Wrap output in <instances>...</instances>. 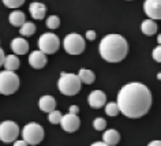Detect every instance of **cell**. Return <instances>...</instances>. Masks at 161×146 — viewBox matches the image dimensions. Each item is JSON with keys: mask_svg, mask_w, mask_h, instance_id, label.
<instances>
[{"mask_svg": "<svg viewBox=\"0 0 161 146\" xmlns=\"http://www.w3.org/2000/svg\"><path fill=\"white\" fill-rule=\"evenodd\" d=\"M116 105L124 116L138 119L146 115L152 107V92L143 83H127L119 90Z\"/></svg>", "mask_w": 161, "mask_h": 146, "instance_id": "6da1fadb", "label": "cell"}, {"mask_svg": "<svg viewBox=\"0 0 161 146\" xmlns=\"http://www.w3.org/2000/svg\"><path fill=\"white\" fill-rule=\"evenodd\" d=\"M98 49L105 62L119 63L128 53V42L120 34H108L101 40Z\"/></svg>", "mask_w": 161, "mask_h": 146, "instance_id": "7a4b0ae2", "label": "cell"}, {"mask_svg": "<svg viewBox=\"0 0 161 146\" xmlns=\"http://www.w3.org/2000/svg\"><path fill=\"white\" fill-rule=\"evenodd\" d=\"M80 81L75 74L62 72L58 81V87L62 94L64 96H75L80 90Z\"/></svg>", "mask_w": 161, "mask_h": 146, "instance_id": "3957f363", "label": "cell"}, {"mask_svg": "<svg viewBox=\"0 0 161 146\" xmlns=\"http://www.w3.org/2000/svg\"><path fill=\"white\" fill-rule=\"evenodd\" d=\"M19 89V78L13 71H0V94L10 96Z\"/></svg>", "mask_w": 161, "mask_h": 146, "instance_id": "277c9868", "label": "cell"}, {"mask_svg": "<svg viewBox=\"0 0 161 146\" xmlns=\"http://www.w3.org/2000/svg\"><path fill=\"white\" fill-rule=\"evenodd\" d=\"M22 137L27 145L36 146L38 143H41L44 139V128L42 126H40L37 123H29L26 124L22 130Z\"/></svg>", "mask_w": 161, "mask_h": 146, "instance_id": "5b68a950", "label": "cell"}, {"mask_svg": "<svg viewBox=\"0 0 161 146\" xmlns=\"http://www.w3.org/2000/svg\"><path fill=\"white\" fill-rule=\"evenodd\" d=\"M63 47L68 55H80L85 51L86 44L80 34L71 33V34L66 36V38H64V41H63Z\"/></svg>", "mask_w": 161, "mask_h": 146, "instance_id": "8992f818", "label": "cell"}, {"mask_svg": "<svg viewBox=\"0 0 161 146\" xmlns=\"http://www.w3.org/2000/svg\"><path fill=\"white\" fill-rule=\"evenodd\" d=\"M38 48L44 55H52L60 48V40L53 33H45L38 38Z\"/></svg>", "mask_w": 161, "mask_h": 146, "instance_id": "52a82bcc", "label": "cell"}, {"mask_svg": "<svg viewBox=\"0 0 161 146\" xmlns=\"http://www.w3.org/2000/svg\"><path fill=\"white\" fill-rule=\"evenodd\" d=\"M19 135V127L15 121L6 120L0 123V141L4 143L15 142Z\"/></svg>", "mask_w": 161, "mask_h": 146, "instance_id": "ba28073f", "label": "cell"}, {"mask_svg": "<svg viewBox=\"0 0 161 146\" xmlns=\"http://www.w3.org/2000/svg\"><path fill=\"white\" fill-rule=\"evenodd\" d=\"M143 10L152 21L161 19V0H145Z\"/></svg>", "mask_w": 161, "mask_h": 146, "instance_id": "9c48e42d", "label": "cell"}, {"mask_svg": "<svg viewBox=\"0 0 161 146\" xmlns=\"http://www.w3.org/2000/svg\"><path fill=\"white\" fill-rule=\"evenodd\" d=\"M62 124V128L64 131L67 132H75L76 130L79 128L80 126V120L79 117L76 115H71V113H67V115L62 116V119H60V123Z\"/></svg>", "mask_w": 161, "mask_h": 146, "instance_id": "30bf717a", "label": "cell"}, {"mask_svg": "<svg viewBox=\"0 0 161 146\" xmlns=\"http://www.w3.org/2000/svg\"><path fill=\"white\" fill-rule=\"evenodd\" d=\"M87 101H89V105L92 108H103L107 103V96L105 93L101 92V90H93L87 97Z\"/></svg>", "mask_w": 161, "mask_h": 146, "instance_id": "8fae6325", "label": "cell"}, {"mask_svg": "<svg viewBox=\"0 0 161 146\" xmlns=\"http://www.w3.org/2000/svg\"><path fill=\"white\" fill-rule=\"evenodd\" d=\"M29 64L36 70H41L47 64V55H44L41 51H33L29 55Z\"/></svg>", "mask_w": 161, "mask_h": 146, "instance_id": "7c38bea8", "label": "cell"}, {"mask_svg": "<svg viewBox=\"0 0 161 146\" xmlns=\"http://www.w3.org/2000/svg\"><path fill=\"white\" fill-rule=\"evenodd\" d=\"M11 49L17 55H25L29 51V42L25 38H14L11 41Z\"/></svg>", "mask_w": 161, "mask_h": 146, "instance_id": "4fadbf2b", "label": "cell"}, {"mask_svg": "<svg viewBox=\"0 0 161 146\" xmlns=\"http://www.w3.org/2000/svg\"><path fill=\"white\" fill-rule=\"evenodd\" d=\"M38 107L42 112L49 113L52 111H55L56 108V100L52 96H42L38 101Z\"/></svg>", "mask_w": 161, "mask_h": 146, "instance_id": "5bb4252c", "label": "cell"}, {"mask_svg": "<svg viewBox=\"0 0 161 146\" xmlns=\"http://www.w3.org/2000/svg\"><path fill=\"white\" fill-rule=\"evenodd\" d=\"M29 10H30V15H31V17H33L34 19H37V21L45 18L47 7H45V4H42V3H38V2L31 3Z\"/></svg>", "mask_w": 161, "mask_h": 146, "instance_id": "9a60e30c", "label": "cell"}, {"mask_svg": "<svg viewBox=\"0 0 161 146\" xmlns=\"http://www.w3.org/2000/svg\"><path fill=\"white\" fill-rule=\"evenodd\" d=\"M103 142L108 146H115L120 142V134L116 130H107L103 134Z\"/></svg>", "mask_w": 161, "mask_h": 146, "instance_id": "2e32d148", "label": "cell"}, {"mask_svg": "<svg viewBox=\"0 0 161 146\" xmlns=\"http://www.w3.org/2000/svg\"><path fill=\"white\" fill-rule=\"evenodd\" d=\"M3 66H4L6 71L15 72V70H18L19 66H21V62H19L18 56L8 55V56H6V58H4V63H3Z\"/></svg>", "mask_w": 161, "mask_h": 146, "instance_id": "e0dca14e", "label": "cell"}, {"mask_svg": "<svg viewBox=\"0 0 161 146\" xmlns=\"http://www.w3.org/2000/svg\"><path fill=\"white\" fill-rule=\"evenodd\" d=\"M76 76L79 78L80 83H85V85H92L94 82V79H96L94 72L92 70H86V68H80Z\"/></svg>", "mask_w": 161, "mask_h": 146, "instance_id": "ac0fdd59", "label": "cell"}, {"mask_svg": "<svg viewBox=\"0 0 161 146\" xmlns=\"http://www.w3.org/2000/svg\"><path fill=\"white\" fill-rule=\"evenodd\" d=\"M8 21L13 26H17V27H21L23 23L26 21V17L22 11H13L8 17Z\"/></svg>", "mask_w": 161, "mask_h": 146, "instance_id": "d6986e66", "label": "cell"}, {"mask_svg": "<svg viewBox=\"0 0 161 146\" xmlns=\"http://www.w3.org/2000/svg\"><path fill=\"white\" fill-rule=\"evenodd\" d=\"M141 29H142V33L146 36H153L157 33V23L152 19H147V21H143L142 25H141Z\"/></svg>", "mask_w": 161, "mask_h": 146, "instance_id": "ffe728a7", "label": "cell"}, {"mask_svg": "<svg viewBox=\"0 0 161 146\" xmlns=\"http://www.w3.org/2000/svg\"><path fill=\"white\" fill-rule=\"evenodd\" d=\"M36 31V25L31 22H25L21 26V34L25 36V37H29V36H33Z\"/></svg>", "mask_w": 161, "mask_h": 146, "instance_id": "44dd1931", "label": "cell"}, {"mask_svg": "<svg viewBox=\"0 0 161 146\" xmlns=\"http://www.w3.org/2000/svg\"><path fill=\"white\" fill-rule=\"evenodd\" d=\"M60 26V19L58 15H51L47 18V27L48 29H58Z\"/></svg>", "mask_w": 161, "mask_h": 146, "instance_id": "7402d4cb", "label": "cell"}, {"mask_svg": "<svg viewBox=\"0 0 161 146\" xmlns=\"http://www.w3.org/2000/svg\"><path fill=\"white\" fill-rule=\"evenodd\" d=\"M105 113L108 116H118L119 115V108L116 103H108L105 105Z\"/></svg>", "mask_w": 161, "mask_h": 146, "instance_id": "603a6c76", "label": "cell"}, {"mask_svg": "<svg viewBox=\"0 0 161 146\" xmlns=\"http://www.w3.org/2000/svg\"><path fill=\"white\" fill-rule=\"evenodd\" d=\"M60 119H62V113L59 111H52L48 113V120H49L51 124H59Z\"/></svg>", "mask_w": 161, "mask_h": 146, "instance_id": "cb8c5ba5", "label": "cell"}, {"mask_svg": "<svg viewBox=\"0 0 161 146\" xmlns=\"http://www.w3.org/2000/svg\"><path fill=\"white\" fill-rule=\"evenodd\" d=\"M23 3H25V0H3V4H4L7 8H18Z\"/></svg>", "mask_w": 161, "mask_h": 146, "instance_id": "d4e9b609", "label": "cell"}, {"mask_svg": "<svg viewBox=\"0 0 161 146\" xmlns=\"http://www.w3.org/2000/svg\"><path fill=\"white\" fill-rule=\"evenodd\" d=\"M93 127H94V130H97V131L105 130V127H107L105 119H103V117H96L94 121H93Z\"/></svg>", "mask_w": 161, "mask_h": 146, "instance_id": "484cf974", "label": "cell"}, {"mask_svg": "<svg viewBox=\"0 0 161 146\" xmlns=\"http://www.w3.org/2000/svg\"><path fill=\"white\" fill-rule=\"evenodd\" d=\"M153 59L156 60L157 63H160L161 62V47H156L154 49H153Z\"/></svg>", "mask_w": 161, "mask_h": 146, "instance_id": "4316f807", "label": "cell"}, {"mask_svg": "<svg viewBox=\"0 0 161 146\" xmlns=\"http://www.w3.org/2000/svg\"><path fill=\"white\" fill-rule=\"evenodd\" d=\"M68 111H70L68 113H71V115H76V116H78V112H79V107H78V105H71V107L68 108Z\"/></svg>", "mask_w": 161, "mask_h": 146, "instance_id": "83f0119b", "label": "cell"}, {"mask_svg": "<svg viewBox=\"0 0 161 146\" xmlns=\"http://www.w3.org/2000/svg\"><path fill=\"white\" fill-rule=\"evenodd\" d=\"M86 38L89 40V41H93L96 38V31L94 30H87L86 31Z\"/></svg>", "mask_w": 161, "mask_h": 146, "instance_id": "f1b7e54d", "label": "cell"}, {"mask_svg": "<svg viewBox=\"0 0 161 146\" xmlns=\"http://www.w3.org/2000/svg\"><path fill=\"white\" fill-rule=\"evenodd\" d=\"M4 58H6V55H4V51L0 48V67L3 66V63H4Z\"/></svg>", "mask_w": 161, "mask_h": 146, "instance_id": "f546056e", "label": "cell"}, {"mask_svg": "<svg viewBox=\"0 0 161 146\" xmlns=\"http://www.w3.org/2000/svg\"><path fill=\"white\" fill-rule=\"evenodd\" d=\"M14 146H27V143L25 141H15L14 142Z\"/></svg>", "mask_w": 161, "mask_h": 146, "instance_id": "4dcf8cb0", "label": "cell"}, {"mask_svg": "<svg viewBox=\"0 0 161 146\" xmlns=\"http://www.w3.org/2000/svg\"><path fill=\"white\" fill-rule=\"evenodd\" d=\"M147 146H161V142L160 141H152Z\"/></svg>", "mask_w": 161, "mask_h": 146, "instance_id": "1f68e13d", "label": "cell"}, {"mask_svg": "<svg viewBox=\"0 0 161 146\" xmlns=\"http://www.w3.org/2000/svg\"><path fill=\"white\" fill-rule=\"evenodd\" d=\"M90 146H108V145H105L104 142H94V143H92Z\"/></svg>", "mask_w": 161, "mask_h": 146, "instance_id": "d6a6232c", "label": "cell"}, {"mask_svg": "<svg viewBox=\"0 0 161 146\" xmlns=\"http://www.w3.org/2000/svg\"><path fill=\"white\" fill-rule=\"evenodd\" d=\"M157 42H158V44L161 42V36H160V34H158V36H157Z\"/></svg>", "mask_w": 161, "mask_h": 146, "instance_id": "836d02e7", "label": "cell"}]
</instances>
